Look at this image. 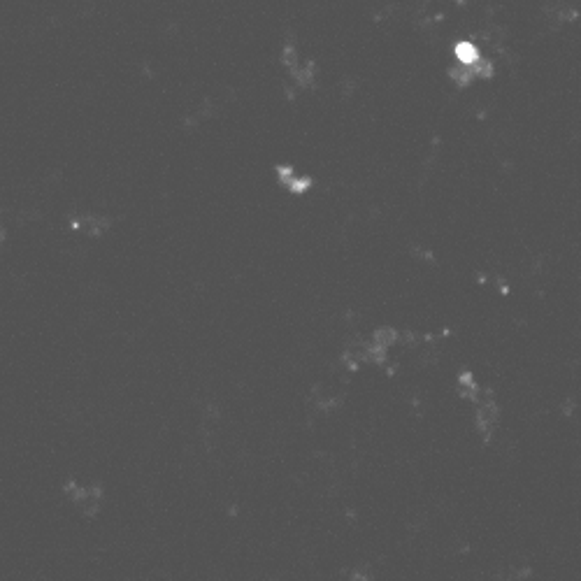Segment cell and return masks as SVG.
<instances>
[{
    "label": "cell",
    "instance_id": "1",
    "mask_svg": "<svg viewBox=\"0 0 581 581\" xmlns=\"http://www.w3.org/2000/svg\"><path fill=\"white\" fill-rule=\"evenodd\" d=\"M458 59H461L463 66H475V63L479 61V52L472 45H458Z\"/></svg>",
    "mask_w": 581,
    "mask_h": 581
},
{
    "label": "cell",
    "instance_id": "2",
    "mask_svg": "<svg viewBox=\"0 0 581 581\" xmlns=\"http://www.w3.org/2000/svg\"><path fill=\"white\" fill-rule=\"evenodd\" d=\"M5 245V226H3V219H0V251H3Z\"/></svg>",
    "mask_w": 581,
    "mask_h": 581
}]
</instances>
